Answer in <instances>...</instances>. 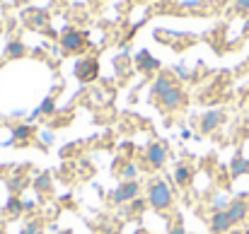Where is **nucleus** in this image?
Wrapping results in <instances>:
<instances>
[{
  "label": "nucleus",
  "instance_id": "9d476101",
  "mask_svg": "<svg viewBox=\"0 0 249 234\" xmlns=\"http://www.w3.org/2000/svg\"><path fill=\"white\" fill-rule=\"evenodd\" d=\"M53 114H56V99H53V97H46V99L29 114V123L36 121V118H41V116H53Z\"/></svg>",
  "mask_w": 249,
  "mask_h": 234
},
{
  "label": "nucleus",
  "instance_id": "9b49d317",
  "mask_svg": "<svg viewBox=\"0 0 249 234\" xmlns=\"http://www.w3.org/2000/svg\"><path fill=\"white\" fill-rule=\"evenodd\" d=\"M136 66H138V70H143V73H153V70L160 68V61H158L155 56H150L148 51H141V53L136 56Z\"/></svg>",
  "mask_w": 249,
  "mask_h": 234
},
{
  "label": "nucleus",
  "instance_id": "dca6fc26",
  "mask_svg": "<svg viewBox=\"0 0 249 234\" xmlns=\"http://www.w3.org/2000/svg\"><path fill=\"white\" fill-rule=\"evenodd\" d=\"M32 186H34V191L41 196V193H49L51 191V186H53V181H51V174L49 171H41L34 181H32Z\"/></svg>",
  "mask_w": 249,
  "mask_h": 234
},
{
  "label": "nucleus",
  "instance_id": "7ed1b4c3",
  "mask_svg": "<svg viewBox=\"0 0 249 234\" xmlns=\"http://www.w3.org/2000/svg\"><path fill=\"white\" fill-rule=\"evenodd\" d=\"M61 46H63V51H68V53H80L85 46H87V34H85V32H78V29H68V32L61 36Z\"/></svg>",
  "mask_w": 249,
  "mask_h": 234
},
{
  "label": "nucleus",
  "instance_id": "2eb2a0df",
  "mask_svg": "<svg viewBox=\"0 0 249 234\" xmlns=\"http://www.w3.org/2000/svg\"><path fill=\"white\" fill-rule=\"evenodd\" d=\"M32 123H19V126H15L12 128V138H10V143H29V138H32Z\"/></svg>",
  "mask_w": 249,
  "mask_h": 234
},
{
  "label": "nucleus",
  "instance_id": "c85d7f7f",
  "mask_svg": "<svg viewBox=\"0 0 249 234\" xmlns=\"http://www.w3.org/2000/svg\"><path fill=\"white\" fill-rule=\"evenodd\" d=\"M136 234H150V232H145V230H141V232H136Z\"/></svg>",
  "mask_w": 249,
  "mask_h": 234
},
{
  "label": "nucleus",
  "instance_id": "cd10ccee",
  "mask_svg": "<svg viewBox=\"0 0 249 234\" xmlns=\"http://www.w3.org/2000/svg\"><path fill=\"white\" fill-rule=\"evenodd\" d=\"M228 234H249V230H247V232H242V230H230Z\"/></svg>",
  "mask_w": 249,
  "mask_h": 234
},
{
  "label": "nucleus",
  "instance_id": "423d86ee",
  "mask_svg": "<svg viewBox=\"0 0 249 234\" xmlns=\"http://www.w3.org/2000/svg\"><path fill=\"white\" fill-rule=\"evenodd\" d=\"M230 230H235L232 217L228 215V210H215L211 215V232L213 234H228Z\"/></svg>",
  "mask_w": 249,
  "mask_h": 234
},
{
  "label": "nucleus",
  "instance_id": "c756f323",
  "mask_svg": "<svg viewBox=\"0 0 249 234\" xmlns=\"http://www.w3.org/2000/svg\"><path fill=\"white\" fill-rule=\"evenodd\" d=\"M0 234H5V230H0Z\"/></svg>",
  "mask_w": 249,
  "mask_h": 234
},
{
  "label": "nucleus",
  "instance_id": "7c9ffc66",
  "mask_svg": "<svg viewBox=\"0 0 249 234\" xmlns=\"http://www.w3.org/2000/svg\"><path fill=\"white\" fill-rule=\"evenodd\" d=\"M63 234H71V232H63Z\"/></svg>",
  "mask_w": 249,
  "mask_h": 234
},
{
  "label": "nucleus",
  "instance_id": "a878e982",
  "mask_svg": "<svg viewBox=\"0 0 249 234\" xmlns=\"http://www.w3.org/2000/svg\"><path fill=\"white\" fill-rule=\"evenodd\" d=\"M242 34H245V36H249V17H247V22H245V27H242Z\"/></svg>",
  "mask_w": 249,
  "mask_h": 234
},
{
  "label": "nucleus",
  "instance_id": "5701e85b",
  "mask_svg": "<svg viewBox=\"0 0 249 234\" xmlns=\"http://www.w3.org/2000/svg\"><path fill=\"white\" fill-rule=\"evenodd\" d=\"M235 10L237 12H249V0H235Z\"/></svg>",
  "mask_w": 249,
  "mask_h": 234
},
{
  "label": "nucleus",
  "instance_id": "1a4fd4ad",
  "mask_svg": "<svg viewBox=\"0 0 249 234\" xmlns=\"http://www.w3.org/2000/svg\"><path fill=\"white\" fill-rule=\"evenodd\" d=\"M228 215L232 217V222H235V225L245 222V220L249 217V203H247V198H235V201H230V205H228Z\"/></svg>",
  "mask_w": 249,
  "mask_h": 234
},
{
  "label": "nucleus",
  "instance_id": "f03ea898",
  "mask_svg": "<svg viewBox=\"0 0 249 234\" xmlns=\"http://www.w3.org/2000/svg\"><path fill=\"white\" fill-rule=\"evenodd\" d=\"M75 78L80 80L83 84L94 82V80L99 78V61L97 58H80L75 63Z\"/></svg>",
  "mask_w": 249,
  "mask_h": 234
},
{
  "label": "nucleus",
  "instance_id": "f257e3e1",
  "mask_svg": "<svg viewBox=\"0 0 249 234\" xmlns=\"http://www.w3.org/2000/svg\"><path fill=\"white\" fill-rule=\"evenodd\" d=\"M145 201H148V205H150L153 210L165 213V210H169V208L174 205V191H172V186H169L167 181L153 179V181L148 184V188H145Z\"/></svg>",
  "mask_w": 249,
  "mask_h": 234
},
{
  "label": "nucleus",
  "instance_id": "f3484780",
  "mask_svg": "<svg viewBox=\"0 0 249 234\" xmlns=\"http://www.w3.org/2000/svg\"><path fill=\"white\" fill-rule=\"evenodd\" d=\"M22 210H24V201H19L17 196H10L7 203H5V213H7L10 217H15V215H19Z\"/></svg>",
  "mask_w": 249,
  "mask_h": 234
},
{
  "label": "nucleus",
  "instance_id": "b1692460",
  "mask_svg": "<svg viewBox=\"0 0 249 234\" xmlns=\"http://www.w3.org/2000/svg\"><path fill=\"white\" fill-rule=\"evenodd\" d=\"M167 234H186V230H184V225H181V222H177V225H172V227H169V232Z\"/></svg>",
  "mask_w": 249,
  "mask_h": 234
},
{
  "label": "nucleus",
  "instance_id": "bb28decb",
  "mask_svg": "<svg viewBox=\"0 0 249 234\" xmlns=\"http://www.w3.org/2000/svg\"><path fill=\"white\" fill-rule=\"evenodd\" d=\"M34 208V201H24V210H32Z\"/></svg>",
  "mask_w": 249,
  "mask_h": 234
},
{
  "label": "nucleus",
  "instance_id": "aec40b11",
  "mask_svg": "<svg viewBox=\"0 0 249 234\" xmlns=\"http://www.w3.org/2000/svg\"><path fill=\"white\" fill-rule=\"evenodd\" d=\"M41 230H44V222H41V220H32V222L22 230V234H41Z\"/></svg>",
  "mask_w": 249,
  "mask_h": 234
},
{
  "label": "nucleus",
  "instance_id": "393cba45",
  "mask_svg": "<svg viewBox=\"0 0 249 234\" xmlns=\"http://www.w3.org/2000/svg\"><path fill=\"white\" fill-rule=\"evenodd\" d=\"M41 138H44V143H46V145H51V143H53V135H51L49 131H44V133H41Z\"/></svg>",
  "mask_w": 249,
  "mask_h": 234
},
{
  "label": "nucleus",
  "instance_id": "6e6552de",
  "mask_svg": "<svg viewBox=\"0 0 249 234\" xmlns=\"http://www.w3.org/2000/svg\"><path fill=\"white\" fill-rule=\"evenodd\" d=\"M158 101H160V106H162V109H167V111H177L179 106H184L186 97H184V92H181V89L174 84V87H172L167 94H162Z\"/></svg>",
  "mask_w": 249,
  "mask_h": 234
},
{
  "label": "nucleus",
  "instance_id": "0eeeda50",
  "mask_svg": "<svg viewBox=\"0 0 249 234\" xmlns=\"http://www.w3.org/2000/svg\"><path fill=\"white\" fill-rule=\"evenodd\" d=\"M223 121H225V114H223L220 109L206 111V114L201 116V133H213V131H218V128L223 126Z\"/></svg>",
  "mask_w": 249,
  "mask_h": 234
},
{
  "label": "nucleus",
  "instance_id": "4468645a",
  "mask_svg": "<svg viewBox=\"0 0 249 234\" xmlns=\"http://www.w3.org/2000/svg\"><path fill=\"white\" fill-rule=\"evenodd\" d=\"M230 174L237 179V176H242V174H249V159L242 152H235L232 157V162H230Z\"/></svg>",
  "mask_w": 249,
  "mask_h": 234
},
{
  "label": "nucleus",
  "instance_id": "6ab92c4d",
  "mask_svg": "<svg viewBox=\"0 0 249 234\" xmlns=\"http://www.w3.org/2000/svg\"><path fill=\"white\" fill-rule=\"evenodd\" d=\"M24 51H27V49H24V44H22V41H10L5 53H7V58H22V56H24Z\"/></svg>",
  "mask_w": 249,
  "mask_h": 234
},
{
  "label": "nucleus",
  "instance_id": "ddd939ff",
  "mask_svg": "<svg viewBox=\"0 0 249 234\" xmlns=\"http://www.w3.org/2000/svg\"><path fill=\"white\" fill-rule=\"evenodd\" d=\"M174 84H177V82L169 78V75H158V80H155V82H153V87H150V94H153L155 99H160V97L167 94Z\"/></svg>",
  "mask_w": 249,
  "mask_h": 234
},
{
  "label": "nucleus",
  "instance_id": "412c9836",
  "mask_svg": "<svg viewBox=\"0 0 249 234\" xmlns=\"http://www.w3.org/2000/svg\"><path fill=\"white\" fill-rule=\"evenodd\" d=\"M145 205H148V201L145 198H136V201H131V213H145Z\"/></svg>",
  "mask_w": 249,
  "mask_h": 234
},
{
  "label": "nucleus",
  "instance_id": "a211bd4d",
  "mask_svg": "<svg viewBox=\"0 0 249 234\" xmlns=\"http://www.w3.org/2000/svg\"><path fill=\"white\" fill-rule=\"evenodd\" d=\"M138 176H141V169H138V164H133V162H128V164L121 169V179H124V181H138Z\"/></svg>",
  "mask_w": 249,
  "mask_h": 234
},
{
  "label": "nucleus",
  "instance_id": "f8f14e48",
  "mask_svg": "<svg viewBox=\"0 0 249 234\" xmlns=\"http://www.w3.org/2000/svg\"><path fill=\"white\" fill-rule=\"evenodd\" d=\"M172 176H174V181H177V186H189V184H191V179H194V169H191L189 164H184V162H179V164L174 167V171H172Z\"/></svg>",
  "mask_w": 249,
  "mask_h": 234
},
{
  "label": "nucleus",
  "instance_id": "20e7f679",
  "mask_svg": "<svg viewBox=\"0 0 249 234\" xmlns=\"http://www.w3.org/2000/svg\"><path fill=\"white\" fill-rule=\"evenodd\" d=\"M138 193H141V186H138V181H121L119 184V188L116 191H111V201L114 203H131V201H136L138 198Z\"/></svg>",
  "mask_w": 249,
  "mask_h": 234
},
{
  "label": "nucleus",
  "instance_id": "39448f33",
  "mask_svg": "<svg viewBox=\"0 0 249 234\" xmlns=\"http://www.w3.org/2000/svg\"><path fill=\"white\" fill-rule=\"evenodd\" d=\"M145 162H148V167L150 169H162L167 162V148L162 143H153V145H148V150H145Z\"/></svg>",
  "mask_w": 249,
  "mask_h": 234
},
{
  "label": "nucleus",
  "instance_id": "4be33fe9",
  "mask_svg": "<svg viewBox=\"0 0 249 234\" xmlns=\"http://www.w3.org/2000/svg\"><path fill=\"white\" fill-rule=\"evenodd\" d=\"M24 184H27V181H24L22 176H15V179L10 181V188H12V193H17V191H22V188H24Z\"/></svg>",
  "mask_w": 249,
  "mask_h": 234
}]
</instances>
